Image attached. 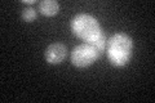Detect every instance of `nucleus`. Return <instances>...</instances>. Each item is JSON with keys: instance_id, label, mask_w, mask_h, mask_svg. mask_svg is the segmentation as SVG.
<instances>
[{"instance_id": "obj_7", "label": "nucleus", "mask_w": 155, "mask_h": 103, "mask_svg": "<svg viewBox=\"0 0 155 103\" xmlns=\"http://www.w3.org/2000/svg\"><path fill=\"white\" fill-rule=\"evenodd\" d=\"M22 17H23V19H25V21H28V22L32 21V19L36 17L35 9H34V8H30V7H28V8H25V9L22 11Z\"/></svg>"}, {"instance_id": "obj_3", "label": "nucleus", "mask_w": 155, "mask_h": 103, "mask_svg": "<svg viewBox=\"0 0 155 103\" xmlns=\"http://www.w3.org/2000/svg\"><path fill=\"white\" fill-rule=\"evenodd\" d=\"M96 58H97L96 52L93 50V48H92L88 43L80 44V45L75 47L71 53V61L78 67L89 66Z\"/></svg>"}, {"instance_id": "obj_5", "label": "nucleus", "mask_w": 155, "mask_h": 103, "mask_svg": "<svg viewBox=\"0 0 155 103\" xmlns=\"http://www.w3.org/2000/svg\"><path fill=\"white\" fill-rule=\"evenodd\" d=\"M89 44V45L93 48V50L96 52V54H97V57H98L100 54H101V52L105 49V45H106V36L104 35L102 32L98 36H96L94 39H92V40H89V41H87Z\"/></svg>"}, {"instance_id": "obj_1", "label": "nucleus", "mask_w": 155, "mask_h": 103, "mask_svg": "<svg viewBox=\"0 0 155 103\" xmlns=\"http://www.w3.org/2000/svg\"><path fill=\"white\" fill-rule=\"evenodd\" d=\"M109 57L116 66H123L132 52V39L124 34H115L109 41Z\"/></svg>"}, {"instance_id": "obj_6", "label": "nucleus", "mask_w": 155, "mask_h": 103, "mask_svg": "<svg viewBox=\"0 0 155 103\" xmlns=\"http://www.w3.org/2000/svg\"><path fill=\"white\" fill-rule=\"evenodd\" d=\"M40 11L45 16H52L58 12V3L53 0H44L40 3Z\"/></svg>"}, {"instance_id": "obj_4", "label": "nucleus", "mask_w": 155, "mask_h": 103, "mask_svg": "<svg viewBox=\"0 0 155 103\" xmlns=\"http://www.w3.org/2000/svg\"><path fill=\"white\" fill-rule=\"evenodd\" d=\"M66 56V48L60 43L52 44L47 48L45 50V58L49 63H60Z\"/></svg>"}, {"instance_id": "obj_2", "label": "nucleus", "mask_w": 155, "mask_h": 103, "mask_svg": "<svg viewBox=\"0 0 155 103\" xmlns=\"http://www.w3.org/2000/svg\"><path fill=\"white\" fill-rule=\"evenodd\" d=\"M71 27H72V31L75 32V35L84 39L87 41L92 40V39H94L101 34L98 22L93 17L88 16V14H79V16H76L72 19Z\"/></svg>"}]
</instances>
